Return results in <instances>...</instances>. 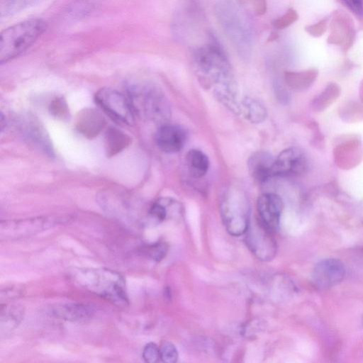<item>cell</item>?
I'll return each mask as SVG.
<instances>
[{"instance_id": "cell-1", "label": "cell", "mask_w": 363, "mask_h": 363, "mask_svg": "<svg viewBox=\"0 0 363 363\" xmlns=\"http://www.w3.org/2000/svg\"><path fill=\"white\" fill-rule=\"evenodd\" d=\"M193 64L201 84L229 109L238 112V89L232 67L219 42L210 33L208 43L196 49Z\"/></svg>"}, {"instance_id": "cell-2", "label": "cell", "mask_w": 363, "mask_h": 363, "mask_svg": "<svg viewBox=\"0 0 363 363\" xmlns=\"http://www.w3.org/2000/svg\"><path fill=\"white\" fill-rule=\"evenodd\" d=\"M74 279L84 289L116 304L126 305L128 299L125 280L119 273L106 269H80Z\"/></svg>"}, {"instance_id": "cell-3", "label": "cell", "mask_w": 363, "mask_h": 363, "mask_svg": "<svg viewBox=\"0 0 363 363\" xmlns=\"http://www.w3.org/2000/svg\"><path fill=\"white\" fill-rule=\"evenodd\" d=\"M128 93L133 111L140 117L159 123L168 121L169 105L159 88L148 84H131L128 86Z\"/></svg>"}, {"instance_id": "cell-4", "label": "cell", "mask_w": 363, "mask_h": 363, "mask_svg": "<svg viewBox=\"0 0 363 363\" xmlns=\"http://www.w3.org/2000/svg\"><path fill=\"white\" fill-rule=\"evenodd\" d=\"M46 30L45 22L32 18L14 24L1 33L0 62L3 64L30 47Z\"/></svg>"}, {"instance_id": "cell-5", "label": "cell", "mask_w": 363, "mask_h": 363, "mask_svg": "<svg viewBox=\"0 0 363 363\" xmlns=\"http://www.w3.org/2000/svg\"><path fill=\"white\" fill-rule=\"evenodd\" d=\"M216 18L233 48L242 56L251 50V38L239 9L229 0L218 2L215 6Z\"/></svg>"}, {"instance_id": "cell-6", "label": "cell", "mask_w": 363, "mask_h": 363, "mask_svg": "<svg viewBox=\"0 0 363 363\" xmlns=\"http://www.w3.org/2000/svg\"><path fill=\"white\" fill-rule=\"evenodd\" d=\"M220 214L226 230L233 236L245 234L250 225V205L241 191H228L220 203Z\"/></svg>"}, {"instance_id": "cell-7", "label": "cell", "mask_w": 363, "mask_h": 363, "mask_svg": "<svg viewBox=\"0 0 363 363\" xmlns=\"http://www.w3.org/2000/svg\"><path fill=\"white\" fill-rule=\"evenodd\" d=\"M95 101L115 121L124 125L133 122L130 103L122 94L111 88H102L95 94Z\"/></svg>"}, {"instance_id": "cell-8", "label": "cell", "mask_w": 363, "mask_h": 363, "mask_svg": "<svg viewBox=\"0 0 363 363\" xmlns=\"http://www.w3.org/2000/svg\"><path fill=\"white\" fill-rule=\"evenodd\" d=\"M273 233L258 219L250 223L245 233L246 245L262 261H269L276 255L277 246Z\"/></svg>"}, {"instance_id": "cell-9", "label": "cell", "mask_w": 363, "mask_h": 363, "mask_svg": "<svg viewBox=\"0 0 363 363\" xmlns=\"http://www.w3.org/2000/svg\"><path fill=\"white\" fill-rule=\"evenodd\" d=\"M55 220L48 218H33L1 222L0 237L16 239L30 236L52 227Z\"/></svg>"}, {"instance_id": "cell-10", "label": "cell", "mask_w": 363, "mask_h": 363, "mask_svg": "<svg viewBox=\"0 0 363 363\" xmlns=\"http://www.w3.org/2000/svg\"><path fill=\"white\" fill-rule=\"evenodd\" d=\"M346 273L343 263L335 258L325 259L318 262L311 274L313 285L319 289H326L340 283Z\"/></svg>"}, {"instance_id": "cell-11", "label": "cell", "mask_w": 363, "mask_h": 363, "mask_svg": "<svg viewBox=\"0 0 363 363\" xmlns=\"http://www.w3.org/2000/svg\"><path fill=\"white\" fill-rule=\"evenodd\" d=\"M307 167V159L304 152L298 147H289L283 150L275 158V177H293L303 173Z\"/></svg>"}, {"instance_id": "cell-12", "label": "cell", "mask_w": 363, "mask_h": 363, "mask_svg": "<svg viewBox=\"0 0 363 363\" xmlns=\"http://www.w3.org/2000/svg\"><path fill=\"white\" fill-rule=\"evenodd\" d=\"M257 208L259 220L274 232L279 227L284 208L281 199L273 193L263 194L257 199Z\"/></svg>"}, {"instance_id": "cell-13", "label": "cell", "mask_w": 363, "mask_h": 363, "mask_svg": "<svg viewBox=\"0 0 363 363\" xmlns=\"http://www.w3.org/2000/svg\"><path fill=\"white\" fill-rule=\"evenodd\" d=\"M185 130L177 125L162 124L155 135V141L158 147L167 153L180 151L186 140Z\"/></svg>"}, {"instance_id": "cell-14", "label": "cell", "mask_w": 363, "mask_h": 363, "mask_svg": "<svg viewBox=\"0 0 363 363\" xmlns=\"http://www.w3.org/2000/svg\"><path fill=\"white\" fill-rule=\"evenodd\" d=\"M94 313L91 306L80 303H58L50 309L52 316L71 322L86 321L93 316Z\"/></svg>"}, {"instance_id": "cell-15", "label": "cell", "mask_w": 363, "mask_h": 363, "mask_svg": "<svg viewBox=\"0 0 363 363\" xmlns=\"http://www.w3.org/2000/svg\"><path fill=\"white\" fill-rule=\"evenodd\" d=\"M274 158L269 153L259 151L248 160L247 167L251 176L258 182H263L275 177Z\"/></svg>"}, {"instance_id": "cell-16", "label": "cell", "mask_w": 363, "mask_h": 363, "mask_svg": "<svg viewBox=\"0 0 363 363\" xmlns=\"http://www.w3.org/2000/svg\"><path fill=\"white\" fill-rule=\"evenodd\" d=\"M25 311L19 304L1 305L0 329L1 334H6L15 329L23 319Z\"/></svg>"}, {"instance_id": "cell-17", "label": "cell", "mask_w": 363, "mask_h": 363, "mask_svg": "<svg viewBox=\"0 0 363 363\" xmlns=\"http://www.w3.org/2000/svg\"><path fill=\"white\" fill-rule=\"evenodd\" d=\"M105 121L102 116L93 109L85 110L78 118L77 128L84 135L93 137L104 127Z\"/></svg>"}, {"instance_id": "cell-18", "label": "cell", "mask_w": 363, "mask_h": 363, "mask_svg": "<svg viewBox=\"0 0 363 363\" xmlns=\"http://www.w3.org/2000/svg\"><path fill=\"white\" fill-rule=\"evenodd\" d=\"M240 112L248 121L253 123H260L266 119L267 111L264 105L259 101L245 97L239 104Z\"/></svg>"}, {"instance_id": "cell-19", "label": "cell", "mask_w": 363, "mask_h": 363, "mask_svg": "<svg viewBox=\"0 0 363 363\" xmlns=\"http://www.w3.org/2000/svg\"><path fill=\"white\" fill-rule=\"evenodd\" d=\"M186 162L190 174L196 178L203 177L208 170V158L199 150H189L186 154Z\"/></svg>"}, {"instance_id": "cell-20", "label": "cell", "mask_w": 363, "mask_h": 363, "mask_svg": "<svg viewBox=\"0 0 363 363\" xmlns=\"http://www.w3.org/2000/svg\"><path fill=\"white\" fill-rule=\"evenodd\" d=\"M106 151L109 155H115L123 150L129 143V138L116 129H110L106 137Z\"/></svg>"}, {"instance_id": "cell-21", "label": "cell", "mask_w": 363, "mask_h": 363, "mask_svg": "<svg viewBox=\"0 0 363 363\" xmlns=\"http://www.w3.org/2000/svg\"><path fill=\"white\" fill-rule=\"evenodd\" d=\"M26 133L34 143L43 147V150L51 152V148L45 133L40 127V124L33 119L28 120V123L26 125Z\"/></svg>"}, {"instance_id": "cell-22", "label": "cell", "mask_w": 363, "mask_h": 363, "mask_svg": "<svg viewBox=\"0 0 363 363\" xmlns=\"http://www.w3.org/2000/svg\"><path fill=\"white\" fill-rule=\"evenodd\" d=\"M39 0H0V16L1 18L11 16Z\"/></svg>"}, {"instance_id": "cell-23", "label": "cell", "mask_w": 363, "mask_h": 363, "mask_svg": "<svg viewBox=\"0 0 363 363\" xmlns=\"http://www.w3.org/2000/svg\"><path fill=\"white\" fill-rule=\"evenodd\" d=\"M142 253L155 262L162 260L168 252V245L165 242L159 241L142 247Z\"/></svg>"}, {"instance_id": "cell-24", "label": "cell", "mask_w": 363, "mask_h": 363, "mask_svg": "<svg viewBox=\"0 0 363 363\" xmlns=\"http://www.w3.org/2000/svg\"><path fill=\"white\" fill-rule=\"evenodd\" d=\"M238 6L255 16L264 15L267 11L266 0H237Z\"/></svg>"}, {"instance_id": "cell-25", "label": "cell", "mask_w": 363, "mask_h": 363, "mask_svg": "<svg viewBox=\"0 0 363 363\" xmlns=\"http://www.w3.org/2000/svg\"><path fill=\"white\" fill-rule=\"evenodd\" d=\"M168 203L167 199H160L152 203L148 211L150 217L157 221H163L168 216Z\"/></svg>"}, {"instance_id": "cell-26", "label": "cell", "mask_w": 363, "mask_h": 363, "mask_svg": "<svg viewBox=\"0 0 363 363\" xmlns=\"http://www.w3.org/2000/svg\"><path fill=\"white\" fill-rule=\"evenodd\" d=\"M160 359L164 363H174L178 359V352L173 343L164 341L160 347Z\"/></svg>"}, {"instance_id": "cell-27", "label": "cell", "mask_w": 363, "mask_h": 363, "mask_svg": "<svg viewBox=\"0 0 363 363\" xmlns=\"http://www.w3.org/2000/svg\"><path fill=\"white\" fill-rule=\"evenodd\" d=\"M143 358L147 363H155L160 359V348L153 342L147 343L143 350Z\"/></svg>"}, {"instance_id": "cell-28", "label": "cell", "mask_w": 363, "mask_h": 363, "mask_svg": "<svg viewBox=\"0 0 363 363\" xmlns=\"http://www.w3.org/2000/svg\"><path fill=\"white\" fill-rule=\"evenodd\" d=\"M297 18V14L295 11L290 9L284 14L276 18L273 21V25L277 28L282 29L288 27L293 23Z\"/></svg>"}, {"instance_id": "cell-29", "label": "cell", "mask_w": 363, "mask_h": 363, "mask_svg": "<svg viewBox=\"0 0 363 363\" xmlns=\"http://www.w3.org/2000/svg\"><path fill=\"white\" fill-rule=\"evenodd\" d=\"M351 9L356 13L362 11V0H342Z\"/></svg>"}, {"instance_id": "cell-30", "label": "cell", "mask_w": 363, "mask_h": 363, "mask_svg": "<svg viewBox=\"0 0 363 363\" xmlns=\"http://www.w3.org/2000/svg\"><path fill=\"white\" fill-rule=\"evenodd\" d=\"M66 111L65 105H64L60 100L55 101L52 104V111L55 112L56 115L63 116Z\"/></svg>"}]
</instances>
